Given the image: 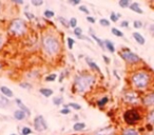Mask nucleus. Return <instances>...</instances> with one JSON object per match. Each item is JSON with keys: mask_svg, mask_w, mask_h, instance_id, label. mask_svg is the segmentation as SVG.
<instances>
[{"mask_svg": "<svg viewBox=\"0 0 154 135\" xmlns=\"http://www.w3.org/2000/svg\"><path fill=\"white\" fill-rule=\"evenodd\" d=\"M154 84V74L151 70L145 68H138L130 74V84L133 90L139 93L150 92Z\"/></svg>", "mask_w": 154, "mask_h": 135, "instance_id": "1", "label": "nucleus"}, {"mask_svg": "<svg viewBox=\"0 0 154 135\" xmlns=\"http://www.w3.org/2000/svg\"><path fill=\"white\" fill-rule=\"evenodd\" d=\"M41 47L45 54H47L49 57H54L60 52V41L54 34L47 33L41 37Z\"/></svg>", "mask_w": 154, "mask_h": 135, "instance_id": "2", "label": "nucleus"}, {"mask_svg": "<svg viewBox=\"0 0 154 135\" xmlns=\"http://www.w3.org/2000/svg\"><path fill=\"white\" fill-rule=\"evenodd\" d=\"M95 76L93 74H80L74 79V87L77 93L85 94L95 84Z\"/></svg>", "mask_w": 154, "mask_h": 135, "instance_id": "3", "label": "nucleus"}, {"mask_svg": "<svg viewBox=\"0 0 154 135\" xmlns=\"http://www.w3.org/2000/svg\"><path fill=\"white\" fill-rule=\"evenodd\" d=\"M122 119L126 122V124L133 127L143 120V113L137 107H131L124 112Z\"/></svg>", "mask_w": 154, "mask_h": 135, "instance_id": "4", "label": "nucleus"}, {"mask_svg": "<svg viewBox=\"0 0 154 135\" xmlns=\"http://www.w3.org/2000/svg\"><path fill=\"white\" fill-rule=\"evenodd\" d=\"M141 98H143L141 93L137 92L133 89H129V90L125 91L122 94V101L131 107H137L140 105Z\"/></svg>", "mask_w": 154, "mask_h": 135, "instance_id": "5", "label": "nucleus"}, {"mask_svg": "<svg viewBox=\"0 0 154 135\" xmlns=\"http://www.w3.org/2000/svg\"><path fill=\"white\" fill-rule=\"evenodd\" d=\"M9 31L14 36H22L26 32V23L21 18H15L10 22Z\"/></svg>", "mask_w": 154, "mask_h": 135, "instance_id": "6", "label": "nucleus"}, {"mask_svg": "<svg viewBox=\"0 0 154 135\" xmlns=\"http://www.w3.org/2000/svg\"><path fill=\"white\" fill-rule=\"evenodd\" d=\"M118 54H119V56L125 62H127L128 64H131V66H136V64L141 62V58L137 54H135L134 52L131 51L130 49H128V48H122L118 52Z\"/></svg>", "mask_w": 154, "mask_h": 135, "instance_id": "7", "label": "nucleus"}, {"mask_svg": "<svg viewBox=\"0 0 154 135\" xmlns=\"http://www.w3.org/2000/svg\"><path fill=\"white\" fill-rule=\"evenodd\" d=\"M33 127L34 130L37 132H43V131L48 130V124L47 120L45 119L42 115H37L33 120Z\"/></svg>", "mask_w": 154, "mask_h": 135, "instance_id": "8", "label": "nucleus"}, {"mask_svg": "<svg viewBox=\"0 0 154 135\" xmlns=\"http://www.w3.org/2000/svg\"><path fill=\"white\" fill-rule=\"evenodd\" d=\"M141 103L145 108H154V90L147 92L143 95L141 98Z\"/></svg>", "mask_w": 154, "mask_h": 135, "instance_id": "9", "label": "nucleus"}, {"mask_svg": "<svg viewBox=\"0 0 154 135\" xmlns=\"http://www.w3.org/2000/svg\"><path fill=\"white\" fill-rule=\"evenodd\" d=\"M115 134V129L112 126H107L99 129L95 132V135H114Z\"/></svg>", "mask_w": 154, "mask_h": 135, "instance_id": "10", "label": "nucleus"}, {"mask_svg": "<svg viewBox=\"0 0 154 135\" xmlns=\"http://www.w3.org/2000/svg\"><path fill=\"white\" fill-rule=\"evenodd\" d=\"M118 135H140V132L134 127H127L122 129Z\"/></svg>", "mask_w": 154, "mask_h": 135, "instance_id": "11", "label": "nucleus"}, {"mask_svg": "<svg viewBox=\"0 0 154 135\" xmlns=\"http://www.w3.org/2000/svg\"><path fill=\"white\" fill-rule=\"evenodd\" d=\"M86 62L88 63V66H90L91 69H92V71L97 72L98 74H100V76H103V72H101V70H100V68L98 66V64L95 63V62L93 61V60L91 59V58L87 57V58H86Z\"/></svg>", "mask_w": 154, "mask_h": 135, "instance_id": "12", "label": "nucleus"}, {"mask_svg": "<svg viewBox=\"0 0 154 135\" xmlns=\"http://www.w3.org/2000/svg\"><path fill=\"white\" fill-rule=\"evenodd\" d=\"M15 103H16V105H17L18 107L20 108V110H21V111H23L24 113L26 114V115H31L30 109H29V108L26 107V106L24 105L23 103H22L21 99H20V98H16V99H15Z\"/></svg>", "mask_w": 154, "mask_h": 135, "instance_id": "13", "label": "nucleus"}, {"mask_svg": "<svg viewBox=\"0 0 154 135\" xmlns=\"http://www.w3.org/2000/svg\"><path fill=\"white\" fill-rule=\"evenodd\" d=\"M132 36H133V38H134V40L136 41L137 43H138L139 45H143L146 43V39H145V37L143 36V35L140 34V33H138V32H134L132 34Z\"/></svg>", "mask_w": 154, "mask_h": 135, "instance_id": "14", "label": "nucleus"}, {"mask_svg": "<svg viewBox=\"0 0 154 135\" xmlns=\"http://www.w3.org/2000/svg\"><path fill=\"white\" fill-rule=\"evenodd\" d=\"M0 92L2 93L3 96H5L7 98H12V97H14L13 91H12L10 88H8V87L2 86L1 88H0Z\"/></svg>", "mask_w": 154, "mask_h": 135, "instance_id": "15", "label": "nucleus"}, {"mask_svg": "<svg viewBox=\"0 0 154 135\" xmlns=\"http://www.w3.org/2000/svg\"><path fill=\"white\" fill-rule=\"evenodd\" d=\"M129 9H130L132 12H134V13L139 14V15H141V14H143V9H141L140 5H139L137 2H132V3H131V5H130V7H129Z\"/></svg>", "mask_w": 154, "mask_h": 135, "instance_id": "16", "label": "nucleus"}, {"mask_svg": "<svg viewBox=\"0 0 154 135\" xmlns=\"http://www.w3.org/2000/svg\"><path fill=\"white\" fill-rule=\"evenodd\" d=\"M90 35H91V37H92V38L94 39L95 41H96L97 44H98L99 47L101 48V49H103V50H106V48H105V41L101 40V39H99L98 37H97L96 35L94 34V32H93V31L91 30V29H90Z\"/></svg>", "mask_w": 154, "mask_h": 135, "instance_id": "17", "label": "nucleus"}, {"mask_svg": "<svg viewBox=\"0 0 154 135\" xmlns=\"http://www.w3.org/2000/svg\"><path fill=\"white\" fill-rule=\"evenodd\" d=\"M103 41H105L106 50H108L110 53H115V45H114V43L111 40H109V39H106Z\"/></svg>", "mask_w": 154, "mask_h": 135, "instance_id": "18", "label": "nucleus"}, {"mask_svg": "<svg viewBox=\"0 0 154 135\" xmlns=\"http://www.w3.org/2000/svg\"><path fill=\"white\" fill-rule=\"evenodd\" d=\"M14 117L17 120H23L26 117V114L23 111H21V110H16L14 112Z\"/></svg>", "mask_w": 154, "mask_h": 135, "instance_id": "19", "label": "nucleus"}, {"mask_svg": "<svg viewBox=\"0 0 154 135\" xmlns=\"http://www.w3.org/2000/svg\"><path fill=\"white\" fill-rule=\"evenodd\" d=\"M39 92H40V94L42 95V96L45 97H50L53 95V90L52 89H49V88H41L40 90H39Z\"/></svg>", "mask_w": 154, "mask_h": 135, "instance_id": "20", "label": "nucleus"}, {"mask_svg": "<svg viewBox=\"0 0 154 135\" xmlns=\"http://www.w3.org/2000/svg\"><path fill=\"white\" fill-rule=\"evenodd\" d=\"M86 129V124L85 122H75L74 126H73V130L75 132H80V131L85 130Z\"/></svg>", "mask_w": 154, "mask_h": 135, "instance_id": "21", "label": "nucleus"}, {"mask_svg": "<svg viewBox=\"0 0 154 135\" xmlns=\"http://www.w3.org/2000/svg\"><path fill=\"white\" fill-rule=\"evenodd\" d=\"M108 103H109V97H108V96H103V98H100L98 101H97V106H98L99 108H103Z\"/></svg>", "mask_w": 154, "mask_h": 135, "instance_id": "22", "label": "nucleus"}, {"mask_svg": "<svg viewBox=\"0 0 154 135\" xmlns=\"http://www.w3.org/2000/svg\"><path fill=\"white\" fill-rule=\"evenodd\" d=\"M147 119L150 124H154V108H152V109L150 110L149 113H148Z\"/></svg>", "mask_w": 154, "mask_h": 135, "instance_id": "23", "label": "nucleus"}, {"mask_svg": "<svg viewBox=\"0 0 154 135\" xmlns=\"http://www.w3.org/2000/svg\"><path fill=\"white\" fill-rule=\"evenodd\" d=\"M57 19H58V21H59L60 23L64 26V28H70V23H69V21L64 17H62V16H58Z\"/></svg>", "mask_w": 154, "mask_h": 135, "instance_id": "24", "label": "nucleus"}, {"mask_svg": "<svg viewBox=\"0 0 154 135\" xmlns=\"http://www.w3.org/2000/svg\"><path fill=\"white\" fill-rule=\"evenodd\" d=\"M9 103H10L9 98H7L3 95H0V106L1 107H7V106H9Z\"/></svg>", "mask_w": 154, "mask_h": 135, "instance_id": "25", "label": "nucleus"}, {"mask_svg": "<svg viewBox=\"0 0 154 135\" xmlns=\"http://www.w3.org/2000/svg\"><path fill=\"white\" fill-rule=\"evenodd\" d=\"M120 17V14L119 13H114V12H112L111 14H110V21L112 22H117L118 19H119Z\"/></svg>", "mask_w": 154, "mask_h": 135, "instance_id": "26", "label": "nucleus"}, {"mask_svg": "<svg viewBox=\"0 0 154 135\" xmlns=\"http://www.w3.org/2000/svg\"><path fill=\"white\" fill-rule=\"evenodd\" d=\"M111 32H112V34H113L114 36H116V37H120V38H122V37H124V33H122L120 30H118V29H116V28H112Z\"/></svg>", "mask_w": 154, "mask_h": 135, "instance_id": "27", "label": "nucleus"}, {"mask_svg": "<svg viewBox=\"0 0 154 135\" xmlns=\"http://www.w3.org/2000/svg\"><path fill=\"white\" fill-rule=\"evenodd\" d=\"M118 5H119V7L122 8V9H126V8L130 7L131 2L129 0H119V1H118Z\"/></svg>", "mask_w": 154, "mask_h": 135, "instance_id": "28", "label": "nucleus"}, {"mask_svg": "<svg viewBox=\"0 0 154 135\" xmlns=\"http://www.w3.org/2000/svg\"><path fill=\"white\" fill-rule=\"evenodd\" d=\"M43 16L45 18H48V19H51V18H53L55 16V13L53 11H51V10H45V13H43Z\"/></svg>", "mask_w": 154, "mask_h": 135, "instance_id": "29", "label": "nucleus"}, {"mask_svg": "<svg viewBox=\"0 0 154 135\" xmlns=\"http://www.w3.org/2000/svg\"><path fill=\"white\" fill-rule=\"evenodd\" d=\"M99 24H100L101 26H105V28H108V26H111V22H110V20L106 19V18H101V19L99 20Z\"/></svg>", "mask_w": 154, "mask_h": 135, "instance_id": "30", "label": "nucleus"}, {"mask_svg": "<svg viewBox=\"0 0 154 135\" xmlns=\"http://www.w3.org/2000/svg\"><path fill=\"white\" fill-rule=\"evenodd\" d=\"M68 107L69 108H72V109H74V110H77V111H79V110L82 109V106L78 105V103H68Z\"/></svg>", "mask_w": 154, "mask_h": 135, "instance_id": "31", "label": "nucleus"}, {"mask_svg": "<svg viewBox=\"0 0 154 135\" xmlns=\"http://www.w3.org/2000/svg\"><path fill=\"white\" fill-rule=\"evenodd\" d=\"M69 23H70V28H73L74 30L75 28H77V19L75 17H72L69 20Z\"/></svg>", "mask_w": 154, "mask_h": 135, "instance_id": "32", "label": "nucleus"}, {"mask_svg": "<svg viewBox=\"0 0 154 135\" xmlns=\"http://www.w3.org/2000/svg\"><path fill=\"white\" fill-rule=\"evenodd\" d=\"M59 112H60V114H62V115H68V114L71 113V110H70V108L68 107V105H64V108L60 110Z\"/></svg>", "mask_w": 154, "mask_h": 135, "instance_id": "33", "label": "nucleus"}, {"mask_svg": "<svg viewBox=\"0 0 154 135\" xmlns=\"http://www.w3.org/2000/svg\"><path fill=\"white\" fill-rule=\"evenodd\" d=\"M53 103L55 106H60L62 103V97L61 96H56L53 98Z\"/></svg>", "mask_w": 154, "mask_h": 135, "instance_id": "34", "label": "nucleus"}, {"mask_svg": "<svg viewBox=\"0 0 154 135\" xmlns=\"http://www.w3.org/2000/svg\"><path fill=\"white\" fill-rule=\"evenodd\" d=\"M32 133V130H31L29 127H22L21 129V135H30Z\"/></svg>", "mask_w": 154, "mask_h": 135, "instance_id": "35", "label": "nucleus"}, {"mask_svg": "<svg viewBox=\"0 0 154 135\" xmlns=\"http://www.w3.org/2000/svg\"><path fill=\"white\" fill-rule=\"evenodd\" d=\"M66 42H68L69 49L72 50L73 47H74V44H75V40L73 38H71V37H68V38H66Z\"/></svg>", "mask_w": 154, "mask_h": 135, "instance_id": "36", "label": "nucleus"}, {"mask_svg": "<svg viewBox=\"0 0 154 135\" xmlns=\"http://www.w3.org/2000/svg\"><path fill=\"white\" fill-rule=\"evenodd\" d=\"M74 34L76 37H80L82 36V29L79 28V26H77V28L74 29Z\"/></svg>", "mask_w": 154, "mask_h": 135, "instance_id": "37", "label": "nucleus"}, {"mask_svg": "<svg viewBox=\"0 0 154 135\" xmlns=\"http://www.w3.org/2000/svg\"><path fill=\"white\" fill-rule=\"evenodd\" d=\"M56 78H57V75L56 74H50L45 77V81H55Z\"/></svg>", "mask_w": 154, "mask_h": 135, "instance_id": "38", "label": "nucleus"}, {"mask_svg": "<svg viewBox=\"0 0 154 135\" xmlns=\"http://www.w3.org/2000/svg\"><path fill=\"white\" fill-rule=\"evenodd\" d=\"M31 5H34V7H41L43 5V1L42 0H32Z\"/></svg>", "mask_w": 154, "mask_h": 135, "instance_id": "39", "label": "nucleus"}, {"mask_svg": "<svg viewBox=\"0 0 154 135\" xmlns=\"http://www.w3.org/2000/svg\"><path fill=\"white\" fill-rule=\"evenodd\" d=\"M133 26H134L135 29H141L143 28V22H141L140 20H134V21H133Z\"/></svg>", "mask_w": 154, "mask_h": 135, "instance_id": "40", "label": "nucleus"}, {"mask_svg": "<svg viewBox=\"0 0 154 135\" xmlns=\"http://www.w3.org/2000/svg\"><path fill=\"white\" fill-rule=\"evenodd\" d=\"M78 10H79L80 12H82V13L87 14V15H88V16H89V14H90V11H89V10L87 9L86 5H80V7L78 8Z\"/></svg>", "mask_w": 154, "mask_h": 135, "instance_id": "41", "label": "nucleus"}, {"mask_svg": "<svg viewBox=\"0 0 154 135\" xmlns=\"http://www.w3.org/2000/svg\"><path fill=\"white\" fill-rule=\"evenodd\" d=\"M24 16H26L28 19H30V20H32V19H34L35 18V15L33 13H30V12H24Z\"/></svg>", "mask_w": 154, "mask_h": 135, "instance_id": "42", "label": "nucleus"}, {"mask_svg": "<svg viewBox=\"0 0 154 135\" xmlns=\"http://www.w3.org/2000/svg\"><path fill=\"white\" fill-rule=\"evenodd\" d=\"M20 87L23 88V89H28V90H31V89H32V84H26V82H22V84H20Z\"/></svg>", "mask_w": 154, "mask_h": 135, "instance_id": "43", "label": "nucleus"}, {"mask_svg": "<svg viewBox=\"0 0 154 135\" xmlns=\"http://www.w3.org/2000/svg\"><path fill=\"white\" fill-rule=\"evenodd\" d=\"M120 26L122 28H129V21L128 20H122V22H120Z\"/></svg>", "mask_w": 154, "mask_h": 135, "instance_id": "44", "label": "nucleus"}, {"mask_svg": "<svg viewBox=\"0 0 154 135\" xmlns=\"http://www.w3.org/2000/svg\"><path fill=\"white\" fill-rule=\"evenodd\" d=\"M69 3H71L72 5H80V0H70Z\"/></svg>", "mask_w": 154, "mask_h": 135, "instance_id": "45", "label": "nucleus"}, {"mask_svg": "<svg viewBox=\"0 0 154 135\" xmlns=\"http://www.w3.org/2000/svg\"><path fill=\"white\" fill-rule=\"evenodd\" d=\"M87 20H88L90 23H95V21H96V20H95V18L92 17V16H87Z\"/></svg>", "mask_w": 154, "mask_h": 135, "instance_id": "46", "label": "nucleus"}, {"mask_svg": "<svg viewBox=\"0 0 154 135\" xmlns=\"http://www.w3.org/2000/svg\"><path fill=\"white\" fill-rule=\"evenodd\" d=\"M103 61H105L106 63H107V64H110V62H111V60H110V58L108 57V56L103 55Z\"/></svg>", "mask_w": 154, "mask_h": 135, "instance_id": "47", "label": "nucleus"}, {"mask_svg": "<svg viewBox=\"0 0 154 135\" xmlns=\"http://www.w3.org/2000/svg\"><path fill=\"white\" fill-rule=\"evenodd\" d=\"M149 31L151 33H154V23L153 24H151V26H149Z\"/></svg>", "mask_w": 154, "mask_h": 135, "instance_id": "48", "label": "nucleus"}, {"mask_svg": "<svg viewBox=\"0 0 154 135\" xmlns=\"http://www.w3.org/2000/svg\"><path fill=\"white\" fill-rule=\"evenodd\" d=\"M2 44H3V38H2V35L0 34V49H1Z\"/></svg>", "mask_w": 154, "mask_h": 135, "instance_id": "49", "label": "nucleus"}, {"mask_svg": "<svg viewBox=\"0 0 154 135\" xmlns=\"http://www.w3.org/2000/svg\"><path fill=\"white\" fill-rule=\"evenodd\" d=\"M2 69V63H1V62H0V70Z\"/></svg>", "mask_w": 154, "mask_h": 135, "instance_id": "50", "label": "nucleus"}, {"mask_svg": "<svg viewBox=\"0 0 154 135\" xmlns=\"http://www.w3.org/2000/svg\"><path fill=\"white\" fill-rule=\"evenodd\" d=\"M10 135H17L16 133H12V134H10Z\"/></svg>", "mask_w": 154, "mask_h": 135, "instance_id": "51", "label": "nucleus"}, {"mask_svg": "<svg viewBox=\"0 0 154 135\" xmlns=\"http://www.w3.org/2000/svg\"><path fill=\"white\" fill-rule=\"evenodd\" d=\"M0 13H1V3H0Z\"/></svg>", "mask_w": 154, "mask_h": 135, "instance_id": "52", "label": "nucleus"}]
</instances>
